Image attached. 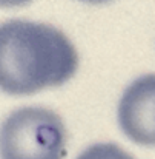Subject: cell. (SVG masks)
Segmentation results:
<instances>
[{
  "label": "cell",
  "instance_id": "obj_1",
  "mask_svg": "<svg viewBox=\"0 0 155 159\" xmlns=\"http://www.w3.org/2000/svg\"><path fill=\"white\" fill-rule=\"evenodd\" d=\"M78 68L72 42L55 26L8 20L0 23V90L28 96L66 84Z\"/></svg>",
  "mask_w": 155,
  "mask_h": 159
},
{
  "label": "cell",
  "instance_id": "obj_3",
  "mask_svg": "<svg viewBox=\"0 0 155 159\" xmlns=\"http://www.w3.org/2000/svg\"><path fill=\"white\" fill-rule=\"evenodd\" d=\"M120 130L134 144L155 147V74L131 82L117 108Z\"/></svg>",
  "mask_w": 155,
  "mask_h": 159
},
{
  "label": "cell",
  "instance_id": "obj_6",
  "mask_svg": "<svg viewBox=\"0 0 155 159\" xmlns=\"http://www.w3.org/2000/svg\"><path fill=\"white\" fill-rule=\"evenodd\" d=\"M80 2H85V3H92V5H100V3H106L109 0H80Z\"/></svg>",
  "mask_w": 155,
  "mask_h": 159
},
{
  "label": "cell",
  "instance_id": "obj_5",
  "mask_svg": "<svg viewBox=\"0 0 155 159\" xmlns=\"http://www.w3.org/2000/svg\"><path fill=\"white\" fill-rule=\"evenodd\" d=\"M32 0H0V8H19L31 3Z\"/></svg>",
  "mask_w": 155,
  "mask_h": 159
},
{
  "label": "cell",
  "instance_id": "obj_2",
  "mask_svg": "<svg viewBox=\"0 0 155 159\" xmlns=\"http://www.w3.org/2000/svg\"><path fill=\"white\" fill-rule=\"evenodd\" d=\"M66 128L49 108L22 107L0 125V159H65Z\"/></svg>",
  "mask_w": 155,
  "mask_h": 159
},
{
  "label": "cell",
  "instance_id": "obj_4",
  "mask_svg": "<svg viewBox=\"0 0 155 159\" xmlns=\"http://www.w3.org/2000/svg\"><path fill=\"white\" fill-rule=\"evenodd\" d=\"M77 159H134L132 155L112 142H98L85 148Z\"/></svg>",
  "mask_w": 155,
  "mask_h": 159
}]
</instances>
